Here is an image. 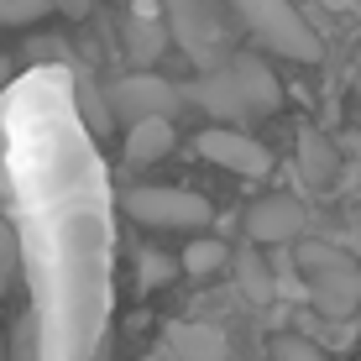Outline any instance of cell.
I'll return each mask as SVG.
<instances>
[{
  "instance_id": "obj_1",
  "label": "cell",
  "mask_w": 361,
  "mask_h": 361,
  "mask_svg": "<svg viewBox=\"0 0 361 361\" xmlns=\"http://www.w3.org/2000/svg\"><path fill=\"white\" fill-rule=\"evenodd\" d=\"M194 105L209 110L215 121H226V126H257V121L278 116L283 84L257 53H235L226 63H215L209 73H199Z\"/></svg>"
},
{
  "instance_id": "obj_2",
  "label": "cell",
  "mask_w": 361,
  "mask_h": 361,
  "mask_svg": "<svg viewBox=\"0 0 361 361\" xmlns=\"http://www.w3.org/2000/svg\"><path fill=\"white\" fill-rule=\"evenodd\" d=\"M231 11L241 16V27L267 47L272 58L288 63H319V32L314 21L298 11V0H231Z\"/></svg>"
},
{
  "instance_id": "obj_3",
  "label": "cell",
  "mask_w": 361,
  "mask_h": 361,
  "mask_svg": "<svg viewBox=\"0 0 361 361\" xmlns=\"http://www.w3.org/2000/svg\"><path fill=\"white\" fill-rule=\"evenodd\" d=\"M298 272H304V288L325 319H356L361 314V267L341 246L304 241L298 246Z\"/></svg>"
},
{
  "instance_id": "obj_4",
  "label": "cell",
  "mask_w": 361,
  "mask_h": 361,
  "mask_svg": "<svg viewBox=\"0 0 361 361\" xmlns=\"http://www.w3.org/2000/svg\"><path fill=\"white\" fill-rule=\"evenodd\" d=\"M121 209L136 220V226H152V231H204L215 220L204 194L189 189H168V183H142V189L121 194Z\"/></svg>"
},
{
  "instance_id": "obj_5",
  "label": "cell",
  "mask_w": 361,
  "mask_h": 361,
  "mask_svg": "<svg viewBox=\"0 0 361 361\" xmlns=\"http://www.w3.org/2000/svg\"><path fill=\"white\" fill-rule=\"evenodd\" d=\"M194 147H199L204 163L226 168V173H235V178H267L272 173V147L257 142V136L241 131V126H226V121H215L209 131H199Z\"/></svg>"
},
{
  "instance_id": "obj_6",
  "label": "cell",
  "mask_w": 361,
  "mask_h": 361,
  "mask_svg": "<svg viewBox=\"0 0 361 361\" xmlns=\"http://www.w3.org/2000/svg\"><path fill=\"white\" fill-rule=\"evenodd\" d=\"M183 94L173 90L168 79H157V73L136 68L126 79L110 84V110H116L121 126H131V121H147V116H178Z\"/></svg>"
},
{
  "instance_id": "obj_7",
  "label": "cell",
  "mask_w": 361,
  "mask_h": 361,
  "mask_svg": "<svg viewBox=\"0 0 361 361\" xmlns=\"http://www.w3.org/2000/svg\"><path fill=\"white\" fill-rule=\"evenodd\" d=\"M304 226H309V215L293 194H262L246 209V235L257 246H288V241L304 235Z\"/></svg>"
},
{
  "instance_id": "obj_8",
  "label": "cell",
  "mask_w": 361,
  "mask_h": 361,
  "mask_svg": "<svg viewBox=\"0 0 361 361\" xmlns=\"http://www.w3.org/2000/svg\"><path fill=\"white\" fill-rule=\"evenodd\" d=\"M121 37H126L131 63L152 68L157 58L168 53V42H173V16L157 11V0H131V16H126V27H121Z\"/></svg>"
},
{
  "instance_id": "obj_9",
  "label": "cell",
  "mask_w": 361,
  "mask_h": 361,
  "mask_svg": "<svg viewBox=\"0 0 361 361\" xmlns=\"http://www.w3.org/2000/svg\"><path fill=\"white\" fill-rule=\"evenodd\" d=\"M163 345L173 361H231V341L220 325H204V319H173L163 330Z\"/></svg>"
},
{
  "instance_id": "obj_10",
  "label": "cell",
  "mask_w": 361,
  "mask_h": 361,
  "mask_svg": "<svg viewBox=\"0 0 361 361\" xmlns=\"http://www.w3.org/2000/svg\"><path fill=\"white\" fill-rule=\"evenodd\" d=\"M173 147H178L173 116H147V121H131V126H126L121 157H126V168H152V163H163Z\"/></svg>"
},
{
  "instance_id": "obj_11",
  "label": "cell",
  "mask_w": 361,
  "mask_h": 361,
  "mask_svg": "<svg viewBox=\"0 0 361 361\" xmlns=\"http://www.w3.org/2000/svg\"><path fill=\"white\" fill-rule=\"evenodd\" d=\"M298 173H304L314 189H330L341 178V152L325 131H298Z\"/></svg>"
},
{
  "instance_id": "obj_12",
  "label": "cell",
  "mask_w": 361,
  "mask_h": 361,
  "mask_svg": "<svg viewBox=\"0 0 361 361\" xmlns=\"http://www.w3.org/2000/svg\"><path fill=\"white\" fill-rule=\"evenodd\" d=\"M53 11H63V16H84L90 0H0V27H32V21L53 16Z\"/></svg>"
},
{
  "instance_id": "obj_13",
  "label": "cell",
  "mask_w": 361,
  "mask_h": 361,
  "mask_svg": "<svg viewBox=\"0 0 361 361\" xmlns=\"http://www.w3.org/2000/svg\"><path fill=\"white\" fill-rule=\"evenodd\" d=\"M235 288L252 298V304H272V298H278V278H272L267 257H257V252H235Z\"/></svg>"
},
{
  "instance_id": "obj_14",
  "label": "cell",
  "mask_w": 361,
  "mask_h": 361,
  "mask_svg": "<svg viewBox=\"0 0 361 361\" xmlns=\"http://www.w3.org/2000/svg\"><path fill=\"white\" fill-rule=\"evenodd\" d=\"M178 257H183V272H189V278H209V272H220L235 252L226 241H215V235H199V241H189V252H178Z\"/></svg>"
},
{
  "instance_id": "obj_15",
  "label": "cell",
  "mask_w": 361,
  "mask_h": 361,
  "mask_svg": "<svg viewBox=\"0 0 361 361\" xmlns=\"http://www.w3.org/2000/svg\"><path fill=\"white\" fill-rule=\"evenodd\" d=\"M6 335H11L6 341L11 361H42V325H37V309H21Z\"/></svg>"
},
{
  "instance_id": "obj_16",
  "label": "cell",
  "mask_w": 361,
  "mask_h": 361,
  "mask_svg": "<svg viewBox=\"0 0 361 361\" xmlns=\"http://www.w3.org/2000/svg\"><path fill=\"white\" fill-rule=\"evenodd\" d=\"M183 272V257H168V252H142V262H136V283L142 288H163Z\"/></svg>"
},
{
  "instance_id": "obj_17",
  "label": "cell",
  "mask_w": 361,
  "mask_h": 361,
  "mask_svg": "<svg viewBox=\"0 0 361 361\" xmlns=\"http://www.w3.org/2000/svg\"><path fill=\"white\" fill-rule=\"evenodd\" d=\"M272 361H335L325 345H314L309 335H272Z\"/></svg>"
},
{
  "instance_id": "obj_18",
  "label": "cell",
  "mask_w": 361,
  "mask_h": 361,
  "mask_svg": "<svg viewBox=\"0 0 361 361\" xmlns=\"http://www.w3.org/2000/svg\"><path fill=\"white\" fill-rule=\"evenodd\" d=\"M21 278V241L11 231V220H0V298L11 293V283Z\"/></svg>"
},
{
  "instance_id": "obj_19",
  "label": "cell",
  "mask_w": 361,
  "mask_h": 361,
  "mask_svg": "<svg viewBox=\"0 0 361 361\" xmlns=\"http://www.w3.org/2000/svg\"><path fill=\"white\" fill-rule=\"evenodd\" d=\"M356 99H361V73H356Z\"/></svg>"
}]
</instances>
